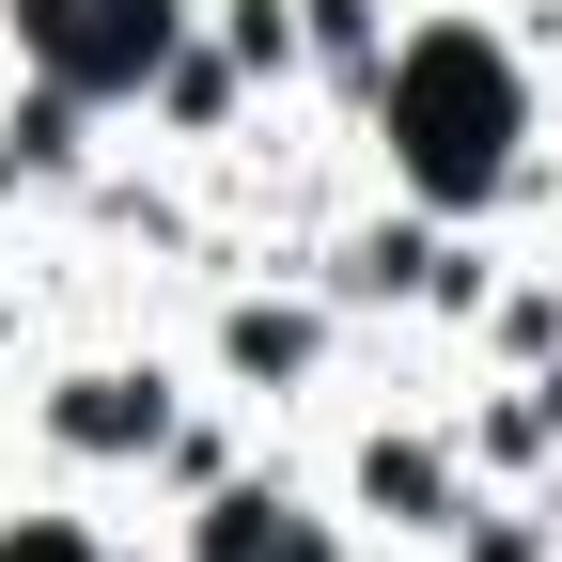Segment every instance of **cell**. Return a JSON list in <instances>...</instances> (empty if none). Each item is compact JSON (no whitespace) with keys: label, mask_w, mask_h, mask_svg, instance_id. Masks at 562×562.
<instances>
[{"label":"cell","mask_w":562,"mask_h":562,"mask_svg":"<svg viewBox=\"0 0 562 562\" xmlns=\"http://www.w3.org/2000/svg\"><path fill=\"white\" fill-rule=\"evenodd\" d=\"M391 140H406V172L438 188V203H484L516 172V63L484 47V32H422L391 63Z\"/></svg>","instance_id":"obj_1"},{"label":"cell","mask_w":562,"mask_h":562,"mask_svg":"<svg viewBox=\"0 0 562 562\" xmlns=\"http://www.w3.org/2000/svg\"><path fill=\"white\" fill-rule=\"evenodd\" d=\"M157 47H172V0H63V16H47V63H63V79H79V94L140 79V63H157Z\"/></svg>","instance_id":"obj_2"},{"label":"cell","mask_w":562,"mask_h":562,"mask_svg":"<svg viewBox=\"0 0 562 562\" xmlns=\"http://www.w3.org/2000/svg\"><path fill=\"white\" fill-rule=\"evenodd\" d=\"M203 562H328V531H297L281 501H220V531H203Z\"/></svg>","instance_id":"obj_3"},{"label":"cell","mask_w":562,"mask_h":562,"mask_svg":"<svg viewBox=\"0 0 562 562\" xmlns=\"http://www.w3.org/2000/svg\"><path fill=\"white\" fill-rule=\"evenodd\" d=\"M0 562H79V547H63V531H16V547H0Z\"/></svg>","instance_id":"obj_4"},{"label":"cell","mask_w":562,"mask_h":562,"mask_svg":"<svg viewBox=\"0 0 562 562\" xmlns=\"http://www.w3.org/2000/svg\"><path fill=\"white\" fill-rule=\"evenodd\" d=\"M47 16H63V0H32V32H47Z\"/></svg>","instance_id":"obj_5"}]
</instances>
